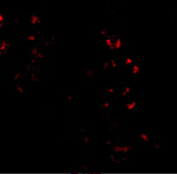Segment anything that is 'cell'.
Segmentation results:
<instances>
[{"instance_id":"obj_23","label":"cell","mask_w":177,"mask_h":174,"mask_svg":"<svg viewBox=\"0 0 177 174\" xmlns=\"http://www.w3.org/2000/svg\"><path fill=\"white\" fill-rule=\"evenodd\" d=\"M7 58H8V53L0 50V59H7Z\"/></svg>"},{"instance_id":"obj_13","label":"cell","mask_w":177,"mask_h":174,"mask_svg":"<svg viewBox=\"0 0 177 174\" xmlns=\"http://www.w3.org/2000/svg\"><path fill=\"white\" fill-rule=\"evenodd\" d=\"M96 70L93 68H85L83 70V73L86 78H88L89 80H94L95 77H96Z\"/></svg>"},{"instance_id":"obj_15","label":"cell","mask_w":177,"mask_h":174,"mask_svg":"<svg viewBox=\"0 0 177 174\" xmlns=\"http://www.w3.org/2000/svg\"><path fill=\"white\" fill-rule=\"evenodd\" d=\"M11 45H12V43L9 42V41H1V43H0V50L7 53Z\"/></svg>"},{"instance_id":"obj_3","label":"cell","mask_w":177,"mask_h":174,"mask_svg":"<svg viewBox=\"0 0 177 174\" xmlns=\"http://www.w3.org/2000/svg\"><path fill=\"white\" fill-rule=\"evenodd\" d=\"M139 106H140V97H132L126 104L122 105V109L127 110H134L138 109Z\"/></svg>"},{"instance_id":"obj_10","label":"cell","mask_w":177,"mask_h":174,"mask_svg":"<svg viewBox=\"0 0 177 174\" xmlns=\"http://www.w3.org/2000/svg\"><path fill=\"white\" fill-rule=\"evenodd\" d=\"M100 107L102 110H108L112 108V103L109 98L103 97V99L100 101Z\"/></svg>"},{"instance_id":"obj_5","label":"cell","mask_w":177,"mask_h":174,"mask_svg":"<svg viewBox=\"0 0 177 174\" xmlns=\"http://www.w3.org/2000/svg\"><path fill=\"white\" fill-rule=\"evenodd\" d=\"M136 138L142 143H150L152 141V136L148 133H144V132H141L136 134Z\"/></svg>"},{"instance_id":"obj_24","label":"cell","mask_w":177,"mask_h":174,"mask_svg":"<svg viewBox=\"0 0 177 174\" xmlns=\"http://www.w3.org/2000/svg\"><path fill=\"white\" fill-rule=\"evenodd\" d=\"M115 157H114V160L116 161V163H118V160H117V154H115V156H114ZM111 164H113L114 163V161H113V156H111Z\"/></svg>"},{"instance_id":"obj_19","label":"cell","mask_w":177,"mask_h":174,"mask_svg":"<svg viewBox=\"0 0 177 174\" xmlns=\"http://www.w3.org/2000/svg\"><path fill=\"white\" fill-rule=\"evenodd\" d=\"M38 51H39L38 45H33V46H31L30 48L28 49V52H29V54H30V57H33V56H35V55L36 54Z\"/></svg>"},{"instance_id":"obj_7","label":"cell","mask_w":177,"mask_h":174,"mask_svg":"<svg viewBox=\"0 0 177 174\" xmlns=\"http://www.w3.org/2000/svg\"><path fill=\"white\" fill-rule=\"evenodd\" d=\"M128 72L129 74L133 76H137L141 74V65H140V62L137 61H135L133 63V65L128 68Z\"/></svg>"},{"instance_id":"obj_6","label":"cell","mask_w":177,"mask_h":174,"mask_svg":"<svg viewBox=\"0 0 177 174\" xmlns=\"http://www.w3.org/2000/svg\"><path fill=\"white\" fill-rule=\"evenodd\" d=\"M109 64H110V71L113 73H115L118 70L119 66L121 65V59H119L117 58H111L108 59Z\"/></svg>"},{"instance_id":"obj_2","label":"cell","mask_w":177,"mask_h":174,"mask_svg":"<svg viewBox=\"0 0 177 174\" xmlns=\"http://www.w3.org/2000/svg\"><path fill=\"white\" fill-rule=\"evenodd\" d=\"M131 92H132V85L128 82L122 83L121 90L118 92V97L120 99L127 98L131 94Z\"/></svg>"},{"instance_id":"obj_8","label":"cell","mask_w":177,"mask_h":174,"mask_svg":"<svg viewBox=\"0 0 177 174\" xmlns=\"http://www.w3.org/2000/svg\"><path fill=\"white\" fill-rule=\"evenodd\" d=\"M104 44L107 48L108 51H114V45H113V35H107L103 38Z\"/></svg>"},{"instance_id":"obj_18","label":"cell","mask_w":177,"mask_h":174,"mask_svg":"<svg viewBox=\"0 0 177 174\" xmlns=\"http://www.w3.org/2000/svg\"><path fill=\"white\" fill-rule=\"evenodd\" d=\"M131 151V146L129 144H122L121 145V154H123L124 156H128Z\"/></svg>"},{"instance_id":"obj_21","label":"cell","mask_w":177,"mask_h":174,"mask_svg":"<svg viewBox=\"0 0 177 174\" xmlns=\"http://www.w3.org/2000/svg\"><path fill=\"white\" fill-rule=\"evenodd\" d=\"M5 23V16L3 13H0V28L2 27V26L4 25Z\"/></svg>"},{"instance_id":"obj_17","label":"cell","mask_w":177,"mask_h":174,"mask_svg":"<svg viewBox=\"0 0 177 174\" xmlns=\"http://www.w3.org/2000/svg\"><path fill=\"white\" fill-rule=\"evenodd\" d=\"M99 70L101 72H106V71H110V64H109L108 60L107 61H102L100 63V66H99Z\"/></svg>"},{"instance_id":"obj_20","label":"cell","mask_w":177,"mask_h":174,"mask_svg":"<svg viewBox=\"0 0 177 174\" xmlns=\"http://www.w3.org/2000/svg\"><path fill=\"white\" fill-rule=\"evenodd\" d=\"M152 148L154 150H158H158H164V146L158 141H154V142L152 141Z\"/></svg>"},{"instance_id":"obj_12","label":"cell","mask_w":177,"mask_h":174,"mask_svg":"<svg viewBox=\"0 0 177 174\" xmlns=\"http://www.w3.org/2000/svg\"><path fill=\"white\" fill-rule=\"evenodd\" d=\"M35 40H36V35H32V34H27L22 38V42L26 44H30L34 43Z\"/></svg>"},{"instance_id":"obj_9","label":"cell","mask_w":177,"mask_h":174,"mask_svg":"<svg viewBox=\"0 0 177 174\" xmlns=\"http://www.w3.org/2000/svg\"><path fill=\"white\" fill-rule=\"evenodd\" d=\"M43 19L40 17L38 14H32L30 16V24H31V27H36V26L41 25L43 23Z\"/></svg>"},{"instance_id":"obj_22","label":"cell","mask_w":177,"mask_h":174,"mask_svg":"<svg viewBox=\"0 0 177 174\" xmlns=\"http://www.w3.org/2000/svg\"><path fill=\"white\" fill-rule=\"evenodd\" d=\"M88 166H89V164H88V162L86 164H84L83 162V164H81V169L83 170V171H88Z\"/></svg>"},{"instance_id":"obj_16","label":"cell","mask_w":177,"mask_h":174,"mask_svg":"<svg viewBox=\"0 0 177 174\" xmlns=\"http://www.w3.org/2000/svg\"><path fill=\"white\" fill-rule=\"evenodd\" d=\"M21 76H22V72L20 69H15L13 74V82L18 83L19 80L21 79Z\"/></svg>"},{"instance_id":"obj_25","label":"cell","mask_w":177,"mask_h":174,"mask_svg":"<svg viewBox=\"0 0 177 174\" xmlns=\"http://www.w3.org/2000/svg\"><path fill=\"white\" fill-rule=\"evenodd\" d=\"M1 73H2V69H0V78H1Z\"/></svg>"},{"instance_id":"obj_14","label":"cell","mask_w":177,"mask_h":174,"mask_svg":"<svg viewBox=\"0 0 177 174\" xmlns=\"http://www.w3.org/2000/svg\"><path fill=\"white\" fill-rule=\"evenodd\" d=\"M106 92L108 95H116L118 94V89L115 85L113 83H108L106 86Z\"/></svg>"},{"instance_id":"obj_1","label":"cell","mask_w":177,"mask_h":174,"mask_svg":"<svg viewBox=\"0 0 177 174\" xmlns=\"http://www.w3.org/2000/svg\"><path fill=\"white\" fill-rule=\"evenodd\" d=\"M113 45H114V51L121 52L125 49L126 46V39L123 35H113Z\"/></svg>"},{"instance_id":"obj_11","label":"cell","mask_w":177,"mask_h":174,"mask_svg":"<svg viewBox=\"0 0 177 174\" xmlns=\"http://www.w3.org/2000/svg\"><path fill=\"white\" fill-rule=\"evenodd\" d=\"M16 95H27L28 94V89L25 88L24 86H22L20 83H16L13 87Z\"/></svg>"},{"instance_id":"obj_4","label":"cell","mask_w":177,"mask_h":174,"mask_svg":"<svg viewBox=\"0 0 177 174\" xmlns=\"http://www.w3.org/2000/svg\"><path fill=\"white\" fill-rule=\"evenodd\" d=\"M135 61H136V60H135V58H134L133 55H126L122 59H121V65H122L125 69L128 70V68L133 65V63H134Z\"/></svg>"}]
</instances>
